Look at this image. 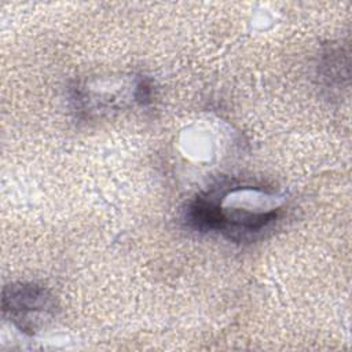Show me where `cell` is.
<instances>
[{"instance_id": "obj_1", "label": "cell", "mask_w": 352, "mask_h": 352, "mask_svg": "<svg viewBox=\"0 0 352 352\" xmlns=\"http://www.w3.org/2000/svg\"><path fill=\"white\" fill-rule=\"evenodd\" d=\"M283 197L257 186L213 188L187 204L183 219L199 232H219L232 241L260 234L279 216Z\"/></svg>"}, {"instance_id": "obj_2", "label": "cell", "mask_w": 352, "mask_h": 352, "mask_svg": "<svg viewBox=\"0 0 352 352\" xmlns=\"http://www.w3.org/2000/svg\"><path fill=\"white\" fill-rule=\"evenodd\" d=\"M55 296L43 285L12 282L3 287V315L22 333L34 336L45 329L58 314Z\"/></svg>"}, {"instance_id": "obj_3", "label": "cell", "mask_w": 352, "mask_h": 352, "mask_svg": "<svg viewBox=\"0 0 352 352\" xmlns=\"http://www.w3.org/2000/svg\"><path fill=\"white\" fill-rule=\"evenodd\" d=\"M322 58L319 72L320 77L330 84V87L336 85V82L340 85L341 80L344 77L342 74V67H344V51L340 47H331Z\"/></svg>"}, {"instance_id": "obj_4", "label": "cell", "mask_w": 352, "mask_h": 352, "mask_svg": "<svg viewBox=\"0 0 352 352\" xmlns=\"http://www.w3.org/2000/svg\"><path fill=\"white\" fill-rule=\"evenodd\" d=\"M133 98L140 104H148L153 100V85H151V82L142 77L135 85Z\"/></svg>"}]
</instances>
